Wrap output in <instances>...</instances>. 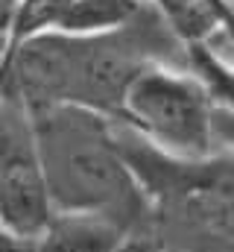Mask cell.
Instances as JSON below:
<instances>
[{
  "instance_id": "cell-1",
  "label": "cell",
  "mask_w": 234,
  "mask_h": 252,
  "mask_svg": "<svg viewBox=\"0 0 234 252\" xmlns=\"http://www.w3.org/2000/svg\"><path fill=\"white\" fill-rule=\"evenodd\" d=\"M149 64L190 67V56L173 27L144 3L129 24L109 32L24 38L0 67V88L15 91L27 106L70 103L120 118L126 88Z\"/></svg>"
},
{
  "instance_id": "cell-2",
  "label": "cell",
  "mask_w": 234,
  "mask_h": 252,
  "mask_svg": "<svg viewBox=\"0 0 234 252\" xmlns=\"http://www.w3.org/2000/svg\"><path fill=\"white\" fill-rule=\"evenodd\" d=\"M27 109L53 208L103 214L129 235L144 232L149 196L120 153L115 118L70 103H35Z\"/></svg>"
},
{
  "instance_id": "cell-3",
  "label": "cell",
  "mask_w": 234,
  "mask_h": 252,
  "mask_svg": "<svg viewBox=\"0 0 234 252\" xmlns=\"http://www.w3.org/2000/svg\"><path fill=\"white\" fill-rule=\"evenodd\" d=\"M115 138L149 196V232L170 252H234V150L176 158L115 118Z\"/></svg>"
},
{
  "instance_id": "cell-4",
  "label": "cell",
  "mask_w": 234,
  "mask_h": 252,
  "mask_svg": "<svg viewBox=\"0 0 234 252\" xmlns=\"http://www.w3.org/2000/svg\"><path fill=\"white\" fill-rule=\"evenodd\" d=\"M217 103L193 67L149 64L126 88L120 118L155 150L176 158H205L220 150Z\"/></svg>"
},
{
  "instance_id": "cell-5",
  "label": "cell",
  "mask_w": 234,
  "mask_h": 252,
  "mask_svg": "<svg viewBox=\"0 0 234 252\" xmlns=\"http://www.w3.org/2000/svg\"><path fill=\"white\" fill-rule=\"evenodd\" d=\"M53 214L56 208L44 185L35 147L0 156V226L24 238H38Z\"/></svg>"
},
{
  "instance_id": "cell-6",
  "label": "cell",
  "mask_w": 234,
  "mask_h": 252,
  "mask_svg": "<svg viewBox=\"0 0 234 252\" xmlns=\"http://www.w3.org/2000/svg\"><path fill=\"white\" fill-rule=\"evenodd\" d=\"M126 229L88 211H56L35 238V252H115L126 241Z\"/></svg>"
},
{
  "instance_id": "cell-7",
  "label": "cell",
  "mask_w": 234,
  "mask_h": 252,
  "mask_svg": "<svg viewBox=\"0 0 234 252\" xmlns=\"http://www.w3.org/2000/svg\"><path fill=\"white\" fill-rule=\"evenodd\" d=\"M149 3L184 44H211L234 38V15L223 0H144Z\"/></svg>"
},
{
  "instance_id": "cell-8",
  "label": "cell",
  "mask_w": 234,
  "mask_h": 252,
  "mask_svg": "<svg viewBox=\"0 0 234 252\" xmlns=\"http://www.w3.org/2000/svg\"><path fill=\"white\" fill-rule=\"evenodd\" d=\"M15 21H18V0H0V67L15 47Z\"/></svg>"
},
{
  "instance_id": "cell-9",
  "label": "cell",
  "mask_w": 234,
  "mask_h": 252,
  "mask_svg": "<svg viewBox=\"0 0 234 252\" xmlns=\"http://www.w3.org/2000/svg\"><path fill=\"white\" fill-rule=\"evenodd\" d=\"M115 252H170V250H164L149 232H135V235H126V241Z\"/></svg>"
},
{
  "instance_id": "cell-10",
  "label": "cell",
  "mask_w": 234,
  "mask_h": 252,
  "mask_svg": "<svg viewBox=\"0 0 234 252\" xmlns=\"http://www.w3.org/2000/svg\"><path fill=\"white\" fill-rule=\"evenodd\" d=\"M0 252H35V238H24L0 226Z\"/></svg>"
},
{
  "instance_id": "cell-11",
  "label": "cell",
  "mask_w": 234,
  "mask_h": 252,
  "mask_svg": "<svg viewBox=\"0 0 234 252\" xmlns=\"http://www.w3.org/2000/svg\"><path fill=\"white\" fill-rule=\"evenodd\" d=\"M223 3L229 6V12H232V15H234V0H223Z\"/></svg>"
}]
</instances>
